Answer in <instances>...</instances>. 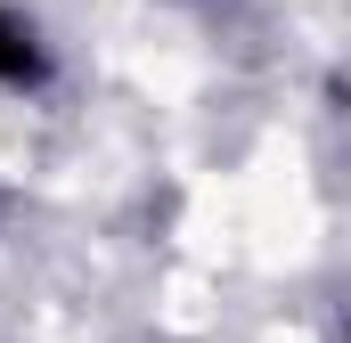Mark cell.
I'll return each mask as SVG.
<instances>
[{"mask_svg":"<svg viewBox=\"0 0 351 343\" xmlns=\"http://www.w3.org/2000/svg\"><path fill=\"white\" fill-rule=\"evenodd\" d=\"M0 229H8V188H0Z\"/></svg>","mask_w":351,"mask_h":343,"instance_id":"2","label":"cell"},{"mask_svg":"<svg viewBox=\"0 0 351 343\" xmlns=\"http://www.w3.org/2000/svg\"><path fill=\"white\" fill-rule=\"evenodd\" d=\"M66 82V41L33 0H0V106H33Z\"/></svg>","mask_w":351,"mask_h":343,"instance_id":"1","label":"cell"}]
</instances>
